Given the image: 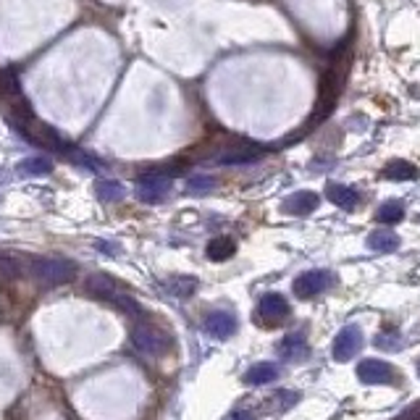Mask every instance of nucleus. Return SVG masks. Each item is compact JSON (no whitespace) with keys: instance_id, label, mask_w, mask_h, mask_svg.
Wrapping results in <instances>:
<instances>
[{"instance_id":"nucleus-11","label":"nucleus","mask_w":420,"mask_h":420,"mask_svg":"<svg viewBox=\"0 0 420 420\" xmlns=\"http://www.w3.org/2000/svg\"><path fill=\"white\" fill-rule=\"evenodd\" d=\"M318 205H321V197L312 192V189H300V192L289 194L284 200V210L289 216H307L312 210H318Z\"/></svg>"},{"instance_id":"nucleus-21","label":"nucleus","mask_w":420,"mask_h":420,"mask_svg":"<svg viewBox=\"0 0 420 420\" xmlns=\"http://www.w3.org/2000/svg\"><path fill=\"white\" fill-rule=\"evenodd\" d=\"M378 224H399L402 218H405V205L399 203V200H389L378 208Z\"/></svg>"},{"instance_id":"nucleus-17","label":"nucleus","mask_w":420,"mask_h":420,"mask_svg":"<svg viewBox=\"0 0 420 420\" xmlns=\"http://www.w3.org/2000/svg\"><path fill=\"white\" fill-rule=\"evenodd\" d=\"M368 247L373 252H394L399 247V237L391 229H378L368 234Z\"/></svg>"},{"instance_id":"nucleus-16","label":"nucleus","mask_w":420,"mask_h":420,"mask_svg":"<svg viewBox=\"0 0 420 420\" xmlns=\"http://www.w3.org/2000/svg\"><path fill=\"white\" fill-rule=\"evenodd\" d=\"M234 252H237V242L231 237H216L208 242V247H205V255L210 260H216V263H224V260L234 258Z\"/></svg>"},{"instance_id":"nucleus-13","label":"nucleus","mask_w":420,"mask_h":420,"mask_svg":"<svg viewBox=\"0 0 420 420\" xmlns=\"http://www.w3.org/2000/svg\"><path fill=\"white\" fill-rule=\"evenodd\" d=\"M326 197L336 208H342V210H355L357 203H360V194H357L355 187H347V184H336V182L326 184Z\"/></svg>"},{"instance_id":"nucleus-4","label":"nucleus","mask_w":420,"mask_h":420,"mask_svg":"<svg viewBox=\"0 0 420 420\" xmlns=\"http://www.w3.org/2000/svg\"><path fill=\"white\" fill-rule=\"evenodd\" d=\"M331 284H334L331 270L312 268V270H305V273H300V276L294 279V284H291V289H294V294H297L300 300H310V297H318L321 291L328 289Z\"/></svg>"},{"instance_id":"nucleus-6","label":"nucleus","mask_w":420,"mask_h":420,"mask_svg":"<svg viewBox=\"0 0 420 420\" xmlns=\"http://www.w3.org/2000/svg\"><path fill=\"white\" fill-rule=\"evenodd\" d=\"M289 315H291L289 302L284 300L281 294L268 291V294H263V297H260V302H258V321L260 324L279 326V324H284Z\"/></svg>"},{"instance_id":"nucleus-5","label":"nucleus","mask_w":420,"mask_h":420,"mask_svg":"<svg viewBox=\"0 0 420 420\" xmlns=\"http://www.w3.org/2000/svg\"><path fill=\"white\" fill-rule=\"evenodd\" d=\"M134 192H137V200H142V203H161L163 197L171 192V176L152 168L150 173H142L137 179Z\"/></svg>"},{"instance_id":"nucleus-9","label":"nucleus","mask_w":420,"mask_h":420,"mask_svg":"<svg viewBox=\"0 0 420 420\" xmlns=\"http://www.w3.org/2000/svg\"><path fill=\"white\" fill-rule=\"evenodd\" d=\"M237 315L229 310H213L208 312V318H205L203 328L208 331V336H213L218 342H226L231 336L237 334Z\"/></svg>"},{"instance_id":"nucleus-10","label":"nucleus","mask_w":420,"mask_h":420,"mask_svg":"<svg viewBox=\"0 0 420 420\" xmlns=\"http://www.w3.org/2000/svg\"><path fill=\"white\" fill-rule=\"evenodd\" d=\"M357 378L365 386H381V384H389L394 378V368L384 360H363L357 365Z\"/></svg>"},{"instance_id":"nucleus-27","label":"nucleus","mask_w":420,"mask_h":420,"mask_svg":"<svg viewBox=\"0 0 420 420\" xmlns=\"http://www.w3.org/2000/svg\"><path fill=\"white\" fill-rule=\"evenodd\" d=\"M97 249H103V252H119V247H113V245H108V242H97Z\"/></svg>"},{"instance_id":"nucleus-12","label":"nucleus","mask_w":420,"mask_h":420,"mask_svg":"<svg viewBox=\"0 0 420 420\" xmlns=\"http://www.w3.org/2000/svg\"><path fill=\"white\" fill-rule=\"evenodd\" d=\"M279 355L287 363H297V360L307 355V336H305V331H289L284 336L279 345Z\"/></svg>"},{"instance_id":"nucleus-19","label":"nucleus","mask_w":420,"mask_h":420,"mask_svg":"<svg viewBox=\"0 0 420 420\" xmlns=\"http://www.w3.org/2000/svg\"><path fill=\"white\" fill-rule=\"evenodd\" d=\"M50 171H53V161L40 158V155L24 158V161L16 166V173H19V176H48Z\"/></svg>"},{"instance_id":"nucleus-1","label":"nucleus","mask_w":420,"mask_h":420,"mask_svg":"<svg viewBox=\"0 0 420 420\" xmlns=\"http://www.w3.org/2000/svg\"><path fill=\"white\" fill-rule=\"evenodd\" d=\"M87 291L103 302H110L113 307H119L121 312H129V315H142L140 302L131 297L129 291H124L119 287V281L106 276V273H92L87 279Z\"/></svg>"},{"instance_id":"nucleus-26","label":"nucleus","mask_w":420,"mask_h":420,"mask_svg":"<svg viewBox=\"0 0 420 420\" xmlns=\"http://www.w3.org/2000/svg\"><path fill=\"white\" fill-rule=\"evenodd\" d=\"M231 420H255V415H252V410H237Z\"/></svg>"},{"instance_id":"nucleus-8","label":"nucleus","mask_w":420,"mask_h":420,"mask_svg":"<svg viewBox=\"0 0 420 420\" xmlns=\"http://www.w3.org/2000/svg\"><path fill=\"white\" fill-rule=\"evenodd\" d=\"M266 155V147H260L255 142H239L234 147H226L216 155L218 166H245V163H255Z\"/></svg>"},{"instance_id":"nucleus-29","label":"nucleus","mask_w":420,"mask_h":420,"mask_svg":"<svg viewBox=\"0 0 420 420\" xmlns=\"http://www.w3.org/2000/svg\"><path fill=\"white\" fill-rule=\"evenodd\" d=\"M0 182H3V173H0Z\"/></svg>"},{"instance_id":"nucleus-24","label":"nucleus","mask_w":420,"mask_h":420,"mask_svg":"<svg viewBox=\"0 0 420 420\" xmlns=\"http://www.w3.org/2000/svg\"><path fill=\"white\" fill-rule=\"evenodd\" d=\"M300 402V394L297 391H279L276 397L270 399V407L276 410V412H284V410H289L291 405H297Z\"/></svg>"},{"instance_id":"nucleus-25","label":"nucleus","mask_w":420,"mask_h":420,"mask_svg":"<svg viewBox=\"0 0 420 420\" xmlns=\"http://www.w3.org/2000/svg\"><path fill=\"white\" fill-rule=\"evenodd\" d=\"M397 420H420V402H418V405H412V407L405 410V412H402Z\"/></svg>"},{"instance_id":"nucleus-3","label":"nucleus","mask_w":420,"mask_h":420,"mask_svg":"<svg viewBox=\"0 0 420 420\" xmlns=\"http://www.w3.org/2000/svg\"><path fill=\"white\" fill-rule=\"evenodd\" d=\"M131 347L140 352V355H147V357H161L168 352V347H171V339L166 331H161L158 326H150V324H137L131 328Z\"/></svg>"},{"instance_id":"nucleus-23","label":"nucleus","mask_w":420,"mask_h":420,"mask_svg":"<svg viewBox=\"0 0 420 420\" xmlns=\"http://www.w3.org/2000/svg\"><path fill=\"white\" fill-rule=\"evenodd\" d=\"M66 158L71 163H76V166H85V168H97V161L89 155V152H85V150H79V147H71L68 145V150L64 152Z\"/></svg>"},{"instance_id":"nucleus-15","label":"nucleus","mask_w":420,"mask_h":420,"mask_svg":"<svg viewBox=\"0 0 420 420\" xmlns=\"http://www.w3.org/2000/svg\"><path fill=\"white\" fill-rule=\"evenodd\" d=\"M95 194L100 203H121L126 197V187L116 179H97Z\"/></svg>"},{"instance_id":"nucleus-7","label":"nucleus","mask_w":420,"mask_h":420,"mask_svg":"<svg viewBox=\"0 0 420 420\" xmlns=\"http://www.w3.org/2000/svg\"><path fill=\"white\" fill-rule=\"evenodd\" d=\"M363 349V331L357 326H345L339 334H336L334 345H331V355L336 363H347L352 360Z\"/></svg>"},{"instance_id":"nucleus-22","label":"nucleus","mask_w":420,"mask_h":420,"mask_svg":"<svg viewBox=\"0 0 420 420\" xmlns=\"http://www.w3.org/2000/svg\"><path fill=\"white\" fill-rule=\"evenodd\" d=\"M216 179L213 176H205V173H200V176H192L189 182H187V192L192 194H208L216 189Z\"/></svg>"},{"instance_id":"nucleus-18","label":"nucleus","mask_w":420,"mask_h":420,"mask_svg":"<svg viewBox=\"0 0 420 420\" xmlns=\"http://www.w3.org/2000/svg\"><path fill=\"white\" fill-rule=\"evenodd\" d=\"M418 166H412L410 161H391L384 168V179H391V182H412L418 179Z\"/></svg>"},{"instance_id":"nucleus-28","label":"nucleus","mask_w":420,"mask_h":420,"mask_svg":"<svg viewBox=\"0 0 420 420\" xmlns=\"http://www.w3.org/2000/svg\"><path fill=\"white\" fill-rule=\"evenodd\" d=\"M418 376H420V360H418Z\"/></svg>"},{"instance_id":"nucleus-20","label":"nucleus","mask_w":420,"mask_h":420,"mask_svg":"<svg viewBox=\"0 0 420 420\" xmlns=\"http://www.w3.org/2000/svg\"><path fill=\"white\" fill-rule=\"evenodd\" d=\"M197 287H200V281L194 279V276H171L168 279V291H171L173 297H182V300L194 294Z\"/></svg>"},{"instance_id":"nucleus-14","label":"nucleus","mask_w":420,"mask_h":420,"mask_svg":"<svg viewBox=\"0 0 420 420\" xmlns=\"http://www.w3.org/2000/svg\"><path fill=\"white\" fill-rule=\"evenodd\" d=\"M279 373L281 370L276 363H255V365L245 373V384H247V386H266L270 381H276Z\"/></svg>"},{"instance_id":"nucleus-2","label":"nucleus","mask_w":420,"mask_h":420,"mask_svg":"<svg viewBox=\"0 0 420 420\" xmlns=\"http://www.w3.org/2000/svg\"><path fill=\"white\" fill-rule=\"evenodd\" d=\"M29 273L43 287H64L68 281H74L76 266L71 260L61 258H34L29 263Z\"/></svg>"}]
</instances>
